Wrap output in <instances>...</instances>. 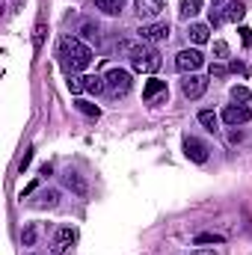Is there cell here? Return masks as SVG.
<instances>
[{"instance_id":"obj_6","label":"cell","mask_w":252,"mask_h":255,"mask_svg":"<svg viewBox=\"0 0 252 255\" xmlns=\"http://www.w3.org/2000/svg\"><path fill=\"white\" fill-rule=\"evenodd\" d=\"M77 244V229H71V226H63L57 235H54V244H51V253L54 255H65L71 247Z\"/></svg>"},{"instance_id":"obj_34","label":"cell","mask_w":252,"mask_h":255,"mask_svg":"<svg viewBox=\"0 0 252 255\" xmlns=\"http://www.w3.org/2000/svg\"><path fill=\"white\" fill-rule=\"evenodd\" d=\"M211 3H214V6H220V3H223V0H211Z\"/></svg>"},{"instance_id":"obj_29","label":"cell","mask_w":252,"mask_h":255,"mask_svg":"<svg viewBox=\"0 0 252 255\" xmlns=\"http://www.w3.org/2000/svg\"><path fill=\"white\" fill-rule=\"evenodd\" d=\"M80 33H83L86 39H92V36L98 33V27H92V24H83V27H80Z\"/></svg>"},{"instance_id":"obj_15","label":"cell","mask_w":252,"mask_h":255,"mask_svg":"<svg viewBox=\"0 0 252 255\" xmlns=\"http://www.w3.org/2000/svg\"><path fill=\"white\" fill-rule=\"evenodd\" d=\"M244 15H247V6H244L241 0H235V3H229V6L223 9V18H226V21H232V24L244 21Z\"/></svg>"},{"instance_id":"obj_14","label":"cell","mask_w":252,"mask_h":255,"mask_svg":"<svg viewBox=\"0 0 252 255\" xmlns=\"http://www.w3.org/2000/svg\"><path fill=\"white\" fill-rule=\"evenodd\" d=\"M187 39L193 42V45H205V42L211 39V27H208V24H190Z\"/></svg>"},{"instance_id":"obj_1","label":"cell","mask_w":252,"mask_h":255,"mask_svg":"<svg viewBox=\"0 0 252 255\" xmlns=\"http://www.w3.org/2000/svg\"><path fill=\"white\" fill-rule=\"evenodd\" d=\"M60 63L68 74H77V71H83V68H89L92 63V51L80 42V39H74V36H65L63 42H60Z\"/></svg>"},{"instance_id":"obj_31","label":"cell","mask_w":252,"mask_h":255,"mask_svg":"<svg viewBox=\"0 0 252 255\" xmlns=\"http://www.w3.org/2000/svg\"><path fill=\"white\" fill-rule=\"evenodd\" d=\"M241 39H244V45H252V30L241 27Z\"/></svg>"},{"instance_id":"obj_23","label":"cell","mask_w":252,"mask_h":255,"mask_svg":"<svg viewBox=\"0 0 252 255\" xmlns=\"http://www.w3.org/2000/svg\"><path fill=\"white\" fill-rule=\"evenodd\" d=\"M232 98H235V104H247L252 95H250L247 86H235V89H232Z\"/></svg>"},{"instance_id":"obj_16","label":"cell","mask_w":252,"mask_h":255,"mask_svg":"<svg viewBox=\"0 0 252 255\" xmlns=\"http://www.w3.org/2000/svg\"><path fill=\"white\" fill-rule=\"evenodd\" d=\"M83 83H86V92H92V95H101V92H107V80H104V77H98V74H89V77H83Z\"/></svg>"},{"instance_id":"obj_20","label":"cell","mask_w":252,"mask_h":255,"mask_svg":"<svg viewBox=\"0 0 252 255\" xmlns=\"http://www.w3.org/2000/svg\"><path fill=\"white\" fill-rule=\"evenodd\" d=\"M223 241H226V238H223V235H217V232H202V235H196V241H193V244H196V247H202V244H223Z\"/></svg>"},{"instance_id":"obj_26","label":"cell","mask_w":252,"mask_h":255,"mask_svg":"<svg viewBox=\"0 0 252 255\" xmlns=\"http://www.w3.org/2000/svg\"><path fill=\"white\" fill-rule=\"evenodd\" d=\"M226 18H223V9H211V24L217 27V24H223Z\"/></svg>"},{"instance_id":"obj_11","label":"cell","mask_w":252,"mask_h":255,"mask_svg":"<svg viewBox=\"0 0 252 255\" xmlns=\"http://www.w3.org/2000/svg\"><path fill=\"white\" fill-rule=\"evenodd\" d=\"M139 18H157L163 12V0H133Z\"/></svg>"},{"instance_id":"obj_10","label":"cell","mask_w":252,"mask_h":255,"mask_svg":"<svg viewBox=\"0 0 252 255\" xmlns=\"http://www.w3.org/2000/svg\"><path fill=\"white\" fill-rule=\"evenodd\" d=\"M63 184L71 193H77V196H86V193H89V184H86V181H83V175H80V172H74V169H65V172H63Z\"/></svg>"},{"instance_id":"obj_22","label":"cell","mask_w":252,"mask_h":255,"mask_svg":"<svg viewBox=\"0 0 252 255\" xmlns=\"http://www.w3.org/2000/svg\"><path fill=\"white\" fill-rule=\"evenodd\" d=\"M68 89H71V95H80V92H86V83H83V77H77V74H68Z\"/></svg>"},{"instance_id":"obj_8","label":"cell","mask_w":252,"mask_h":255,"mask_svg":"<svg viewBox=\"0 0 252 255\" xmlns=\"http://www.w3.org/2000/svg\"><path fill=\"white\" fill-rule=\"evenodd\" d=\"M250 119H252V110L247 107V104H229V107L223 110V122H226V125H232V128L247 125Z\"/></svg>"},{"instance_id":"obj_25","label":"cell","mask_w":252,"mask_h":255,"mask_svg":"<svg viewBox=\"0 0 252 255\" xmlns=\"http://www.w3.org/2000/svg\"><path fill=\"white\" fill-rule=\"evenodd\" d=\"M214 54L217 57H229V45L226 42H214Z\"/></svg>"},{"instance_id":"obj_32","label":"cell","mask_w":252,"mask_h":255,"mask_svg":"<svg viewBox=\"0 0 252 255\" xmlns=\"http://www.w3.org/2000/svg\"><path fill=\"white\" fill-rule=\"evenodd\" d=\"M241 136H244L241 130H232V133H229V139H232V142H241Z\"/></svg>"},{"instance_id":"obj_2","label":"cell","mask_w":252,"mask_h":255,"mask_svg":"<svg viewBox=\"0 0 252 255\" xmlns=\"http://www.w3.org/2000/svg\"><path fill=\"white\" fill-rule=\"evenodd\" d=\"M119 54H127L133 71H142V74H154L160 68V63H163L154 48H142L136 42H119Z\"/></svg>"},{"instance_id":"obj_21","label":"cell","mask_w":252,"mask_h":255,"mask_svg":"<svg viewBox=\"0 0 252 255\" xmlns=\"http://www.w3.org/2000/svg\"><path fill=\"white\" fill-rule=\"evenodd\" d=\"M77 110H80L83 116H89V119H98V116H101V110H98L92 101H77Z\"/></svg>"},{"instance_id":"obj_30","label":"cell","mask_w":252,"mask_h":255,"mask_svg":"<svg viewBox=\"0 0 252 255\" xmlns=\"http://www.w3.org/2000/svg\"><path fill=\"white\" fill-rule=\"evenodd\" d=\"M30 160H33V148H30V151H27V154H24V157H21V163H18V169H21V172H24V169H27V166H30Z\"/></svg>"},{"instance_id":"obj_4","label":"cell","mask_w":252,"mask_h":255,"mask_svg":"<svg viewBox=\"0 0 252 255\" xmlns=\"http://www.w3.org/2000/svg\"><path fill=\"white\" fill-rule=\"evenodd\" d=\"M136 33H139V39H142V42H151V45H157V42H166V39H169V24H166V21L142 24Z\"/></svg>"},{"instance_id":"obj_24","label":"cell","mask_w":252,"mask_h":255,"mask_svg":"<svg viewBox=\"0 0 252 255\" xmlns=\"http://www.w3.org/2000/svg\"><path fill=\"white\" fill-rule=\"evenodd\" d=\"M21 244H24V247H33V244H36V226H33V223L21 232Z\"/></svg>"},{"instance_id":"obj_5","label":"cell","mask_w":252,"mask_h":255,"mask_svg":"<svg viewBox=\"0 0 252 255\" xmlns=\"http://www.w3.org/2000/svg\"><path fill=\"white\" fill-rule=\"evenodd\" d=\"M202 65H205V57H202L196 48H187V51H181V54L175 57V68H178V71H184V74L199 71Z\"/></svg>"},{"instance_id":"obj_18","label":"cell","mask_w":252,"mask_h":255,"mask_svg":"<svg viewBox=\"0 0 252 255\" xmlns=\"http://www.w3.org/2000/svg\"><path fill=\"white\" fill-rule=\"evenodd\" d=\"M199 122H202L205 130H211V133H214V130L220 128V116H217V113H211V110H202V113H199Z\"/></svg>"},{"instance_id":"obj_17","label":"cell","mask_w":252,"mask_h":255,"mask_svg":"<svg viewBox=\"0 0 252 255\" xmlns=\"http://www.w3.org/2000/svg\"><path fill=\"white\" fill-rule=\"evenodd\" d=\"M125 6V0H95V9H101L104 15H119Z\"/></svg>"},{"instance_id":"obj_27","label":"cell","mask_w":252,"mask_h":255,"mask_svg":"<svg viewBox=\"0 0 252 255\" xmlns=\"http://www.w3.org/2000/svg\"><path fill=\"white\" fill-rule=\"evenodd\" d=\"M42 39H45V27L39 24V27H36V36H33V45H36V48H42Z\"/></svg>"},{"instance_id":"obj_3","label":"cell","mask_w":252,"mask_h":255,"mask_svg":"<svg viewBox=\"0 0 252 255\" xmlns=\"http://www.w3.org/2000/svg\"><path fill=\"white\" fill-rule=\"evenodd\" d=\"M104 80H107V92H110L113 98L127 95V92H130V86H133L130 71H125V68H110V71L104 74Z\"/></svg>"},{"instance_id":"obj_19","label":"cell","mask_w":252,"mask_h":255,"mask_svg":"<svg viewBox=\"0 0 252 255\" xmlns=\"http://www.w3.org/2000/svg\"><path fill=\"white\" fill-rule=\"evenodd\" d=\"M202 12V0H181V18H193Z\"/></svg>"},{"instance_id":"obj_28","label":"cell","mask_w":252,"mask_h":255,"mask_svg":"<svg viewBox=\"0 0 252 255\" xmlns=\"http://www.w3.org/2000/svg\"><path fill=\"white\" fill-rule=\"evenodd\" d=\"M211 77H226V65L214 63V65H211Z\"/></svg>"},{"instance_id":"obj_7","label":"cell","mask_w":252,"mask_h":255,"mask_svg":"<svg viewBox=\"0 0 252 255\" xmlns=\"http://www.w3.org/2000/svg\"><path fill=\"white\" fill-rule=\"evenodd\" d=\"M205 89H208V80L202 77V74H184V80H181V92H184V98L190 101H196V98H202L205 95Z\"/></svg>"},{"instance_id":"obj_12","label":"cell","mask_w":252,"mask_h":255,"mask_svg":"<svg viewBox=\"0 0 252 255\" xmlns=\"http://www.w3.org/2000/svg\"><path fill=\"white\" fill-rule=\"evenodd\" d=\"M154 98H166V80H148L142 89V101H154Z\"/></svg>"},{"instance_id":"obj_9","label":"cell","mask_w":252,"mask_h":255,"mask_svg":"<svg viewBox=\"0 0 252 255\" xmlns=\"http://www.w3.org/2000/svg\"><path fill=\"white\" fill-rule=\"evenodd\" d=\"M208 145L202 142V139H196V136H184V157L193 160V163H205L208 160Z\"/></svg>"},{"instance_id":"obj_33","label":"cell","mask_w":252,"mask_h":255,"mask_svg":"<svg viewBox=\"0 0 252 255\" xmlns=\"http://www.w3.org/2000/svg\"><path fill=\"white\" fill-rule=\"evenodd\" d=\"M190 255H217V253H211V250H196V253H190Z\"/></svg>"},{"instance_id":"obj_13","label":"cell","mask_w":252,"mask_h":255,"mask_svg":"<svg viewBox=\"0 0 252 255\" xmlns=\"http://www.w3.org/2000/svg\"><path fill=\"white\" fill-rule=\"evenodd\" d=\"M57 202H60V190H42L36 193V199L30 205L33 208H57Z\"/></svg>"}]
</instances>
